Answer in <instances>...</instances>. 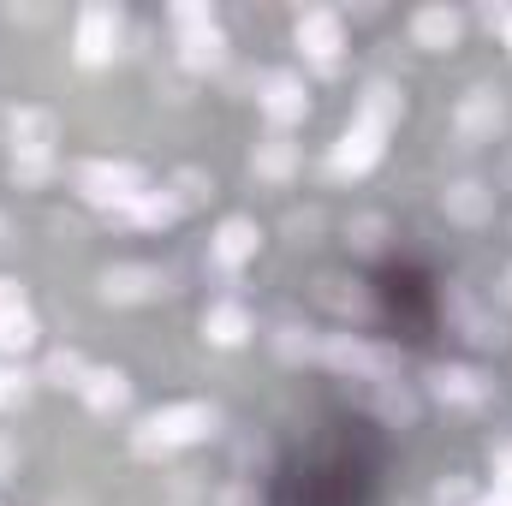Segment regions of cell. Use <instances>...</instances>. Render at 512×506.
Returning a JSON list of instances; mask_svg holds the SVG:
<instances>
[{"instance_id": "cell-38", "label": "cell", "mask_w": 512, "mask_h": 506, "mask_svg": "<svg viewBox=\"0 0 512 506\" xmlns=\"http://www.w3.org/2000/svg\"><path fill=\"white\" fill-rule=\"evenodd\" d=\"M0 245H6V221H0Z\"/></svg>"}, {"instance_id": "cell-4", "label": "cell", "mask_w": 512, "mask_h": 506, "mask_svg": "<svg viewBox=\"0 0 512 506\" xmlns=\"http://www.w3.org/2000/svg\"><path fill=\"white\" fill-rule=\"evenodd\" d=\"M292 42H298L304 60H316L322 72H334V66H340V48H346V24H340V12H328V6H310V12H298Z\"/></svg>"}, {"instance_id": "cell-20", "label": "cell", "mask_w": 512, "mask_h": 506, "mask_svg": "<svg viewBox=\"0 0 512 506\" xmlns=\"http://www.w3.org/2000/svg\"><path fill=\"white\" fill-rule=\"evenodd\" d=\"M179 66L185 72H221L227 66V30L215 24V30H197V36H179Z\"/></svg>"}, {"instance_id": "cell-31", "label": "cell", "mask_w": 512, "mask_h": 506, "mask_svg": "<svg viewBox=\"0 0 512 506\" xmlns=\"http://www.w3.org/2000/svg\"><path fill=\"white\" fill-rule=\"evenodd\" d=\"M435 506H471V483H459V477L435 483Z\"/></svg>"}, {"instance_id": "cell-34", "label": "cell", "mask_w": 512, "mask_h": 506, "mask_svg": "<svg viewBox=\"0 0 512 506\" xmlns=\"http://www.w3.org/2000/svg\"><path fill=\"white\" fill-rule=\"evenodd\" d=\"M507 18H512V6H483V24L489 30H507Z\"/></svg>"}, {"instance_id": "cell-29", "label": "cell", "mask_w": 512, "mask_h": 506, "mask_svg": "<svg viewBox=\"0 0 512 506\" xmlns=\"http://www.w3.org/2000/svg\"><path fill=\"white\" fill-rule=\"evenodd\" d=\"M274 352H280L286 364H304V358H316V346H310L298 328H280V334H274Z\"/></svg>"}, {"instance_id": "cell-36", "label": "cell", "mask_w": 512, "mask_h": 506, "mask_svg": "<svg viewBox=\"0 0 512 506\" xmlns=\"http://www.w3.org/2000/svg\"><path fill=\"white\" fill-rule=\"evenodd\" d=\"M12 459H18V453H12V447H6V441H0V477H6V471H12Z\"/></svg>"}, {"instance_id": "cell-26", "label": "cell", "mask_w": 512, "mask_h": 506, "mask_svg": "<svg viewBox=\"0 0 512 506\" xmlns=\"http://www.w3.org/2000/svg\"><path fill=\"white\" fill-rule=\"evenodd\" d=\"M173 30H179V36L215 30V6H209V0H179V6H173Z\"/></svg>"}, {"instance_id": "cell-28", "label": "cell", "mask_w": 512, "mask_h": 506, "mask_svg": "<svg viewBox=\"0 0 512 506\" xmlns=\"http://www.w3.org/2000/svg\"><path fill=\"white\" fill-rule=\"evenodd\" d=\"M382 239H387V221H382V215H358V221H352V245H358L364 256L382 251Z\"/></svg>"}, {"instance_id": "cell-30", "label": "cell", "mask_w": 512, "mask_h": 506, "mask_svg": "<svg viewBox=\"0 0 512 506\" xmlns=\"http://www.w3.org/2000/svg\"><path fill=\"white\" fill-rule=\"evenodd\" d=\"M489 471H495V489H507L512 495V441H501V447L489 453Z\"/></svg>"}, {"instance_id": "cell-8", "label": "cell", "mask_w": 512, "mask_h": 506, "mask_svg": "<svg viewBox=\"0 0 512 506\" xmlns=\"http://www.w3.org/2000/svg\"><path fill=\"white\" fill-rule=\"evenodd\" d=\"M256 108L274 120V126H298L304 114H310V84L298 78V72H268L262 78V96H256Z\"/></svg>"}, {"instance_id": "cell-37", "label": "cell", "mask_w": 512, "mask_h": 506, "mask_svg": "<svg viewBox=\"0 0 512 506\" xmlns=\"http://www.w3.org/2000/svg\"><path fill=\"white\" fill-rule=\"evenodd\" d=\"M501 36H507V48H512V18H507V30H501Z\"/></svg>"}, {"instance_id": "cell-22", "label": "cell", "mask_w": 512, "mask_h": 506, "mask_svg": "<svg viewBox=\"0 0 512 506\" xmlns=\"http://www.w3.org/2000/svg\"><path fill=\"white\" fill-rule=\"evenodd\" d=\"M36 334H42V328H36V316H30V310H18V316H0V352H6V358L30 352V346H36Z\"/></svg>"}, {"instance_id": "cell-32", "label": "cell", "mask_w": 512, "mask_h": 506, "mask_svg": "<svg viewBox=\"0 0 512 506\" xmlns=\"http://www.w3.org/2000/svg\"><path fill=\"white\" fill-rule=\"evenodd\" d=\"M24 310V286L12 274H0V316H18Z\"/></svg>"}, {"instance_id": "cell-10", "label": "cell", "mask_w": 512, "mask_h": 506, "mask_svg": "<svg viewBox=\"0 0 512 506\" xmlns=\"http://www.w3.org/2000/svg\"><path fill=\"white\" fill-rule=\"evenodd\" d=\"M6 131H12V155H54L60 143V120L48 108H12Z\"/></svg>"}, {"instance_id": "cell-18", "label": "cell", "mask_w": 512, "mask_h": 506, "mask_svg": "<svg viewBox=\"0 0 512 506\" xmlns=\"http://www.w3.org/2000/svg\"><path fill=\"white\" fill-rule=\"evenodd\" d=\"M251 173H256V179H268V185H286V179L298 173V143H292V137H280V131H274V137H262V143L251 149Z\"/></svg>"}, {"instance_id": "cell-19", "label": "cell", "mask_w": 512, "mask_h": 506, "mask_svg": "<svg viewBox=\"0 0 512 506\" xmlns=\"http://www.w3.org/2000/svg\"><path fill=\"white\" fill-rule=\"evenodd\" d=\"M78 399H84L90 411L114 417V411H126V399H131V376H126V370H90L84 387H78Z\"/></svg>"}, {"instance_id": "cell-35", "label": "cell", "mask_w": 512, "mask_h": 506, "mask_svg": "<svg viewBox=\"0 0 512 506\" xmlns=\"http://www.w3.org/2000/svg\"><path fill=\"white\" fill-rule=\"evenodd\" d=\"M471 506H512V495H507V489H489V495H477Z\"/></svg>"}, {"instance_id": "cell-6", "label": "cell", "mask_w": 512, "mask_h": 506, "mask_svg": "<svg viewBox=\"0 0 512 506\" xmlns=\"http://www.w3.org/2000/svg\"><path fill=\"white\" fill-rule=\"evenodd\" d=\"M382 155H387V131L352 120V126L334 137V149H328V173H334V179H364Z\"/></svg>"}, {"instance_id": "cell-17", "label": "cell", "mask_w": 512, "mask_h": 506, "mask_svg": "<svg viewBox=\"0 0 512 506\" xmlns=\"http://www.w3.org/2000/svg\"><path fill=\"white\" fill-rule=\"evenodd\" d=\"M251 334H256V322H251V310H245V304H233V298H227V304H209V310H203V340H209V346L233 352V346H245Z\"/></svg>"}, {"instance_id": "cell-23", "label": "cell", "mask_w": 512, "mask_h": 506, "mask_svg": "<svg viewBox=\"0 0 512 506\" xmlns=\"http://www.w3.org/2000/svg\"><path fill=\"white\" fill-rule=\"evenodd\" d=\"M167 191L179 197V209H197V203H209V197H215V179H209L203 167H185V173H179Z\"/></svg>"}, {"instance_id": "cell-13", "label": "cell", "mask_w": 512, "mask_h": 506, "mask_svg": "<svg viewBox=\"0 0 512 506\" xmlns=\"http://www.w3.org/2000/svg\"><path fill=\"white\" fill-rule=\"evenodd\" d=\"M459 36H465V18H459L453 6H423V12H411V42H417L423 54H447V48H459Z\"/></svg>"}, {"instance_id": "cell-9", "label": "cell", "mask_w": 512, "mask_h": 506, "mask_svg": "<svg viewBox=\"0 0 512 506\" xmlns=\"http://www.w3.org/2000/svg\"><path fill=\"white\" fill-rule=\"evenodd\" d=\"M102 298L108 304H143V298H155V292H167V274L161 268H149V262H114V268H102Z\"/></svg>"}, {"instance_id": "cell-7", "label": "cell", "mask_w": 512, "mask_h": 506, "mask_svg": "<svg viewBox=\"0 0 512 506\" xmlns=\"http://www.w3.org/2000/svg\"><path fill=\"white\" fill-rule=\"evenodd\" d=\"M316 358H322L328 370L352 376V381H382V370H387V352H376V346H364L358 334H328V340L316 346Z\"/></svg>"}, {"instance_id": "cell-2", "label": "cell", "mask_w": 512, "mask_h": 506, "mask_svg": "<svg viewBox=\"0 0 512 506\" xmlns=\"http://www.w3.org/2000/svg\"><path fill=\"white\" fill-rule=\"evenodd\" d=\"M149 191V179H143V167H131V161H84L78 167V197L90 203V209H126L131 197H143Z\"/></svg>"}, {"instance_id": "cell-11", "label": "cell", "mask_w": 512, "mask_h": 506, "mask_svg": "<svg viewBox=\"0 0 512 506\" xmlns=\"http://www.w3.org/2000/svg\"><path fill=\"white\" fill-rule=\"evenodd\" d=\"M429 393H435L441 405H459V411H477V405L489 399V381L477 376L471 364H435V370H429Z\"/></svg>"}, {"instance_id": "cell-24", "label": "cell", "mask_w": 512, "mask_h": 506, "mask_svg": "<svg viewBox=\"0 0 512 506\" xmlns=\"http://www.w3.org/2000/svg\"><path fill=\"white\" fill-rule=\"evenodd\" d=\"M54 179V155H12V185L18 191H36Z\"/></svg>"}, {"instance_id": "cell-5", "label": "cell", "mask_w": 512, "mask_h": 506, "mask_svg": "<svg viewBox=\"0 0 512 506\" xmlns=\"http://www.w3.org/2000/svg\"><path fill=\"white\" fill-rule=\"evenodd\" d=\"M120 54V12L114 6H84L78 12V30H72V60L78 66H108Z\"/></svg>"}, {"instance_id": "cell-33", "label": "cell", "mask_w": 512, "mask_h": 506, "mask_svg": "<svg viewBox=\"0 0 512 506\" xmlns=\"http://www.w3.org/2000/svg\"><path fill=\"white\" fill-rule=\"evenodd\" d=\"M382 411H387V417H399V423H411V411H417V405H411L405 393H382Z\"/></svg>"}, {"instance_id": "cell-27", "label": "cell", "mask_w": 512, "mask_h": 506, "mask_svg": "<svg viewBox=\"0 0 512 506\" xmlns=\"http://www.w3.org/2000/svg\"><path fill=\"white\" fill-rule=\"evenodd\" d=\"M465 340H477V346H501L507 328H501L495 316H483V310H465Z\"/></svg>"}, {"instance_id": "cell-16", "label": "cell", "mask_w": 512, "mask_h": 506, "mask_svg": "<svg viewBox=\"0 0 512 506\" xmlns=\"http://www.w3.org/2000/svg\"><path fill=\"white\" fill-rule=\"evenodd\" d=\"M209 251H215L221 268H245V262L262 251V227H256L251 215H233V221L215 227V245H209Z\"/></svg>"}, {"instance_id": "cell-12", "label": "cell", "mask_w": 512, "mask_h": 506, "mask_svg": "<svg viewBox=\"0 0 512 506\" xmlns=\"http://www.w3.org/2000/svg\"><path fill=\"white\" fill-rule=\"evenodd\" d=\"M179 215H185V209H179V197H173L167 185H161V191L149 185L143 197H131L126 209H114V221H120V227H137V233H161V227H173Z\"/></svg>"}, {"instance_id": "cell-21", "label": "cell", "mask_w": 512, "mask_h": 506, "mask_svg": "<svg viewBox=\"0 0 512 506\" xmlns=\"http://www.w3.org/2000/svg\"><path fill=\"white\" fill-rule=\"evenodd\" d=\"M84 376H90V364H84L72 346H60V352H48V358H42V376H36V381H48V387H72V393H78Z\"/></svg>"}, {"instance_id": "cell-14", "label": "cell", "mask_w": 512, "mask_h": 506, "mask_svg": "<svg viewBox=\"0 0 512 506\" xmlns=\"http://www.w3.org/2000/svg\"><path fill=\"white\" fill-rule=\"evenodd\" d=\"M441 209H447V221H459V227H483V221L495 215V191H489L483 179H453V185L441 191Z\"/></svg>"}, {"instance_id": "cell-3", "label": "cell", "mask_w": 512, "mask_h": 506, "mask_svg": "<svg viewBox=\"0 0 512 506\" xmlns=\"http://www.w3.org/2000/svg\"><path fill=\"white\" fill-rule=\"evenodd\" d=\"M453 131H459L465 143H495V137L507 131V96H501L495 84H471V90L459 96V108H453Z\"/></svg>"}, {"instance_id": "cell-25", "label": "cell", "mask_w": 512, "mask_h": 506, "mask_svg": "<svg viewBox=\"0 0 512 506\" xmlns=\"http://www.w3.org/2000/svg\"><path fill=\"white\" fill-rule=\"evenodd\" d=\"M30 387H36V376L24 364H0V411H18L30 399Z\"/></svg>"}, {"instance_id": "cell-15", "label": "cell", "mask_w": 512, "mask_h": 506, "mask_svg": "<svg viewBox=\"0 0 512 506\" xmlns=\"http://www.w3.org/2000/svg\"><path fill=\"white\" fill-rule=\"evenodd\" d=\"M405 120V90L387 84V78H370L358 90V126H376V131H393Z\"/></svg>"}, {"instance_id": "cell-1", "label": "cell", "mask_w": 512, "mask_h": 506, "mask_svg": "<svg viewBox=\"0 0 512 506\" xmlns=\"http://www.w3.org/2000/svg\"><path fill=\"white\" fill-rule=\"evenodd\" d=\"M215 423H221V411L215 405H203V399H179V405H161V411H149L143 423H137V435H131V447L137 453H179V447H197V441H209L215 435Z\"/></svg>"}]
</instances>
